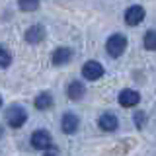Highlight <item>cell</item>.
Segmentation results:
<instances>
[{
    "instance_id": "1",
    "label": "cell",
    "mask_w": 156,
    "mask_h": 156,
    "mask_svg": "<svg viewBox=\"0 0 156 156\" xmlns=\"http://www.w3.org/2000/svg\"><path fill=\"white\" fill-rule=\"evenodd\" d=\"M125 49H127V37L123 33H113V35L105 41V51H107V55L113 57V58L121 57L125 53Z\"/></svg>"
},
{
    "instance_id": "2",
    "label": "cell",
    "mask_w": 156,
    "mask_h": 156,
    "mask_svg": "<svg viewBox=\"0 0 156 156\" xmlns=\"http://www.w3.org/2000/svg\"><path fill=\"white\" fill-rule=\"evenodd\" d=\"M27 121V111L22 105H10L6 109V123L14 129H20Z\"/></svg>"
},
{
    "instance_id": "3",
    "label": "cell",
    "mask_w": 156,
    "mask_h": 156,
    "mask_svg": "<svg viewBox=\"0 0 156 156\" xmlns=\"http://www.w3.org/2000/svg\"><path fill=\"white\" fill-rule=\"evenodd\" d=\"M31 144L35 146L37 150H47L49 146L53 144V136H51L49 131L39 129V131H35V133L31 135Z\"/></svg>"
},
{
    "instance_id": "4",
    "label": "cell",
    "mask_w": 156,
    "mask_h": 156,
    "mask_svg": "<svg viewBox=\"0 0 156 156\" xmlns=\"http://www.w3.org/2000/svg\"><path fill=\"white\" fill-rule=\"evenodd\" d=\"M104 66L100 65L98 61H88L84 66H82V76L86 78V80H98V78L104 76Z\"/></svg>"
},
{
    "instance_id": "5",
    "label": "cell",
    "mask_w": 156,
    "mask_h": 156,
    "mask_svg": "<svg viewBox=\"0 0 156 156\" xmlns=\"http://www.w3.org/2000/svg\"><path fill=\"white\" fill-rule=\"evenodd\" d=\"M144 20V8L143 6H131L125 10V23L127 26H139Z\"/></svg>"
},
{
    "instance_id": "6",
    "label": "cell",
    "mask_w": 156,
    "mask_h": 156,
    "mask_svg": "<svg viewBox=\"0 0 156 156\" xmlns=\"http://www.w3.org/2000/svg\"><path fill=\"white\" fill-rule=\"evenodd\" d=\"M140 101V94L136 90H131V88H127L119 94V105L121 107H135L136 104Z\"/></svg>"
},
{
    "instance_id": "7",
    "label": "cell",
    "mask_w": 156,
    "mask_h": 156,
    "mask_svg": "<svg viewBox=\"0 0 156 156\" xmlns=\"http://www.w3.org/2000/svg\"><path fill=\"white\" fill-rule=\"evenodd\" d=\"M98 127L101 131H105V133H113L117 127H119V121H117V117L113 113H104L98 119Z\"/></svg>"
},
{
    "instance_id": "8",
    "label": "cell",
    "mask_w": 156,
    "mask_h": 156,
    "mask_svg": "<svg viewBox=\"0 0 156 156\" xmlns=\"http://www.w3.org/2000/svg\"><path fill=\"white\" fill-rule=\"evenodd\" d=\"M70 58H72V51H70V49H68V47H58V49H55L51 61H53L55 66H62V65H68Z\"/></svg>"
},
{
    "instance_id": "9",
    "label": "cell",
    "mask_w": 156,
    "mask_h": 156,
    "mask_svg": "<svg viewBox=\"0 0 156 156\" xmlns=\"http://www.w3.org/2000/svg\"><path fill=\"white\" fill-rule=\"evenodd\" d=\"M78 125H80V119H78L74 113H65V115H62V119H61V127H62V131H65L66 135L76 133Z\"/></svg>"
},
{
    "instance_id": "10",
    "label": "cell",
    "mask_w": 156,
    "mask_h": 156,
    "mask_svg": "<svg viewBox=\"0 0 156 156\" xmlns=\"http://www.w3.org/2000/svg\"><path fill=\"white\" fill-rule=\"evenodd\" d=\"M45 39V27L43 26H31L26 31V41L31 43V45H37Z\"/></svg>"
},
{
    "instance_id": "11",
    "label": "cell",
    "mask_w": 156,
    "mask_h": 156,
    "mask_svg": "<svg viewBox=\"0 0 156 156\" xmlns=\"http://www.w3.org/2000/svg\"><path fill=\"white\" fill-rule=\"evenodd\" d=\"M86 94V88L84 84H82L80 80H74V82H70L66 88V96L70 98V100H82V96Z\"/></svg>"
},
{
    "instance_id": "12",
    "label": "cell",
    "mask_w": 156,
    "mask_h": 156,
    "mask_svg": "<svg viewBox=\"0 0 156 156\" xmlns=\"http://www.w3.org/2000/svg\"><path fill=\"white\" fill-rule=\"evenodd\" d=\"M51 105H53V96L49 94V92H41V94L35 98V107H37V109L45 111V109H49Z\"/></svg>"
},
{
    "instance_id": "13",
    "label": "cell",
    "mask_w": 156,
    "mask_h": 156,
    "mask_svg": "<svg viewBox=\"0 0 156 156\" xmlns=\"http://www.w3.org/2000/svg\"><path fill=\"white\" fill-rule=\"evenodd\" d=\"M144 49H148V51H156V31L154 29H150V31L144 33Z\"/></svg>"
},
{
    "instance_id": "14",
    "label": "cell",
    "mask_w": 156,
    "mask_h": 156,
    "mask_svg": "<svg viewBox=\"0 0 156 156\" xmlns=\"http://www.w3.org/2000/svg\"><path fill=\"white\" fill-rule=\"evenodd\" d=\"M18 6L23 12H35L39 8V0H18Z\"/></svg>"
},
{
    "instance_id": "15",
    "label": "cell",
    "mask_w": 156,
    "mask_h": 156,
    "mask_svg": "<svg viewBox=\"0 0 156 156\" xmlns=\"http://www.w3.org/2000/svg\"><path fill=\"white\" fill-rule=\"evenodd\" d=\"M10 62H12V55L8 53V49H4L2 45H0V66H2V68H8Z\"/></svg>"
},
{
    "instance_id": "16",
    "label": "cell",
    "mask_w": 156,
    "mask_h": 156,
    "mask_svg": "<svg viewBox=\"0 0 156 156\" xmlns=\"http://www.w3.org/2000/svg\"><path fill=\"white\" fill-rule=\"evenodd\" d=\"M144 121H146L144 111H136V113H135V125L140 129V127H144Z\"/></svg>"
},
{
    "instance_id": "17",
    "label": "cell",
    "mask_w": 156,
    "mask_h": 156,
    "mask_svg": "<svg viewBox=\"0 0 156 156\" xmlns=\"http://www.w3.org/2000/svg\"><path fill=\"white\" fill-rule=\"evenodd\" d=\"M4 135V129H2V125H0V136H2Z\"/></svg>"
},
{
    "instance_id": "18",
    "label": "cell",
    "mask_w": 156,
    "mask_h": 156,
    "mask_svg": "<svg viewBox=\"0 0 156 156\" xmlns=\"http://www.w3.org/2000/svg\"><path fill=\"white\" fill-rule=\"evenodd\" d=\"M0 105H2V96H0Z\"/></svg>"
}]
</instances>
